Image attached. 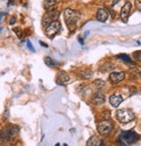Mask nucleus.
Instances as JSON below:
<instances>
[{
  "label": "nucleus",
  "instance_id": "f257e3e1",
  "mask_svg": "<svg viewBox=\"0 0 141 146\" xmlns=\"http://www.w3.org/2000/svg\"><path fill=\"white\" fill-rule=\"evenodd\" d=\"M64 17H65V21L68 30L71 33H73L77 28V24L79 19V12L68 8L64 11Z\"/></svg>",
  "mask_w": 141,
  "mask_h": 146
},
{
  "label": "nucleus",
  "instance_id": "f03ea898",
  "mask_svg": "<svg viewBox=\"0 0 141 146\" xmlns=\"http://www.w3.org/2000/svg\"><path fill=\"white\" fill-rule=\"evenodd\" d=\"M138 140V135L135 131H124L119 137V144L121 145H130L136 143Z\"/></svg>",
  "mask_w": 141,
  "mask_h": 146
},
{
  "label": "nucleus",
  "instance_id": "7ed1b4c3",
  "mask_svg": "<svg viewBox=\"0 0 141 146\" xmlns=\"http://www.w3.org/2000/svg\"><path fill=\"white\" fill-rule=\"evenodd\" d=\"M117 119L121 123H131L135 119V114L129 109H122L119 110L116 113Z\"/></svg>",
  "mask_w": 141,
  "mask_h": 146
},
{
  "label": "nucleus",
  "instance_id": "20e7f679",
  "mask_svg": "<svg viewBox=\"0 0 141 146\" xmlns=\"http://www.w3.org/2000/svg\"><path fill=\"white\" fill-rule=\"evenodd\" d=\"M60 28H61V23L58 20H55L49 24L45 27V35L50 39H52L58 33Z\"/></svg>",
  "mask_w": 141,
  "mask_h": 146
},
{
  "label": "nucleus",
  "instance_id": "39448f33",
  "mask_svg": "<svg viewBox=\"0 0 141 146\" xmlns=\"http://www.w3.org/2000/svg\"><path fill=\"white\" fill-rule=\"evenodd\" d=\"M58 18V11L57 10H50L44 15L42 19V25L45 27H46L49 24L57 20Z\"/></svg>",
  "mask_w": 141,
  "mask_h": 146
},
{
  "label": "nucleus",
  "instance_id": "423d86ee",
  "mask_svg": "<svg viewBox=\"0 0 141 146\" xmlns=\"http://www.w3.org/2000/svg\"><path fill=\"white\" fill-rule=\"evenodd\" d=\"M112 123L109 120H104L98 124V131L100 135H107L112 129Z\"/></svg>",
  "mask_w": 141,
  "mask_h": 146
},
{
  "label": "nucleus",
  "instance_id": "0eeeda50",
  "mask_svg": "<svg viewBox=\"0 0 141 146\" xmlns=\"http://www.w3.org/2000/svg\"><path fill=\"white\" fill-rule=\"evenodd\" d=\"M55 82L58 85H60V86H66L69 82H70V75L68 74L67 72L66 71H60L57 77H56V80Z\"/></svg>",
  "mask_w": 141,
  "mask_h": 146
},
{
  "label": "nucleus",
  "instance_id": "6e6552de",
  "mask_svg": "<svg viewBox=\"0 0 141 146\" xmlns=\"http://www.w3.org/2000/svg\"><path fill=\"white\" fill-rule=\"evenodd\" d=\"M131 10H132V4L131 2H126L122 9H121V11H120V18L122 19V21L124 23H127L128 21V19H129V15L131 13Z\"/></svg>",
  "mask_w": 141,
  "mask_h": 146
},
{
  "label": "nucleus",
  "instance_id": "1a4fd4ad",
  "mask_svg": "<svg viewBox=\"0 0 141 146\" xmlns=\"http://www.w3.org/2000/svg\"><path fill=\"white\" fill-rule=\"evenodd\" d=\"M125 79L124 72H112L109 75V80L112 84H118Z\"/></svg>",
  "mask_w": 141,
  "mask_h": 146
},
{
  "label": "nucleus",
  "instance_id": "9d476101",
  "mask_svg": "<svg viewBox=\"0 0 141 146\" xmlns=\"http://www.w3.org/2000/svg\"><path fill=\"white\" fill-rule=\"evenodd\" d=\"M106 102L105 95L102 93V91H97L92 96V102L95 105H102Z\"/></svg>",
  "mask_w": 141,
  "mask_h": 146
},
{
  "label": "nucleus",
  "instance_id": "9b49d317",
  "mask_svg": "<svg viewBox=\"0 0 141 146\" xmlns=\"http://www.w3.org/2000/svg\"><path fill=\"white\" fill-rule=\"evenodd\" d=\"M92 75H93V72L89 68H82L77 72V76L83 80L91 79Z\"/></svg>",
  "mask_w": 141,
  "mask_h": 146
},
{
  "label": "nucleus",
  "instance_id": "f8f14e48",
  "mask_svg": "<svg viewBox=\"0 0 141 146\" xmlns=\"http://www.w3.org/2000/svg\"><path fill=\"white\" fill-rule=\"evenodd\" d=\"M109 101H110V103H111V105L112 106V107L118 108L119 106L122 103V102L124 101V99H123V97L120 95L114 94V95H112V96H110Z\"/></svg>",
  "mask_w": 141,
  "mask_h": 146
},
{
  "label": "nucleus",
  "instance_id": "ddd939ff",
  "mask_svg": "<svg viewBox=\"0 0 141 146\" xmlns=\"http://www.w3.org/2000/svg\"><path fill=\"white\" fill-rule=\"evenodd\" d=\"M109 18V13L105 8H101L97 12V19L99 22H106Z\"/></svg>",
  "mask_w": 141,
  "mask_h": 146
},
{
  "label": "nucleus",
  "instance_id": "4468645a",
  "mask_svg": "<svg viewBox=\"0 0 141 146\" xmlns=\"http://www.w3.org/2000/svg\"><path fill=\"white\" fill-rule=\"evenodd\" d=\"M11 140V137L10 135V132L8 130V129L3 128L0 131V141L2 143H8Z\"/></svg>",
  "mask_w": 141,
  "mask_h": 146
},
{
  "label": "nucleus",
  "instance_id": "2eb2a0df",
  "mask_svg": "<svg viewBox=\"0 0 141 146\" xmlns=\"http://www.w3.org/2000/svg\"><path fill=\"white\" fill-rule=\"evenodd\" d=\"M10 132V135L11 137V139L14 138V137H17L18 133H19V127L15 125V124H9L7 127H6Z\"/></svg>",
  "mask_w": 141,
  "mask_h": 146
},
{
  "label": "nucleus",
  "instance_id": "dca6fc26",
  "mask_svg": "<svg viewBox=\"0 0 141 146\" xmlns=\"http://www.w3.org/2000/svg\"><path fill=\"white\" fill-rule=\"evenodd\" d=\"M104 141L99 140L97 136H92L86 142V145L89 146H98V145H104Z\"/></svg>",
  "mask_w": 141,
  "mask_h": 146
},
{
  "label": "nucleus",
  "instance_id": "f3484780",
  "mask_svg": "<svg viewBox=\"0 0 141 146\" xmlns=\"http://www.w3.org/2000/svg\"><path fill=\"white\" fill-rule=\"evenodd\" d=\"M115 68V65L112 62H106L99 68V71L103 73H108Z\"/></svg>",
  "mask_w": 141,
  "mask_h": 146
},
{
  "label": "nucleus",
  "instance_id": "a211bd4d",
  "mask_svg": "<svg viewBox=\"0 0 141 146\" xmlns=\"http://www.w3.org/2000/svg\"><path fill=\"white\" fill-rule=\"evenodd\" d=\"M93 86L96 88L97 91H102L106 87V82L101 79H98L93 82Z\"/></svg>",
  "mask_w": 141,
  "mask_h": 146
},
{
  "label": "nucleus",
  "instance_id": "6ab92c4d",
  "mask_svg": "<svg viewBox=\"0 0 141 146\" xmlns=\"http://www.w3.org/2000/svg\"><path fill=\"white\" fill-rule=\"evenodd\" d=\"M45 62L50 68H54V67H56V66H58L59 64L58 61H56L55 60H52V58H50V57H46L45 59Z\"/></svg>",
  "mask_w": 141,
  "mask_h": 146
},
{
  "label": "nucleus",
  "instance_id": "aec40b11",
  "mask_svg": "<svg viewBox=\"0 0 141 146\" xmlns=\"http://www.w3.org/2000/svg\"><path fill=\"white\" fill-rule=\"evenodd\" d=\"M117 58H118L119 60H123V61L126 62V63H129V64H131V65H134V62H132V61L131 60L130 57L128 56L127 54H121L117 55Z\"/></svg>",
  "mask_w": 141,
  "mask_h": 146
},
{
  "label": "nucleus",
  "instance_id": "412c9836",
  "mask_svg": "<svg viewBox=\"0 0 141 146\" xmlns=\"http://www.w3.org/2000/svg\"><path fill=\"white\" fill-rule=\"evenodd\" d=\"M130 74H131V76L133 78V79H139V77H140V71H139V69L138 68H131L130 69Z\"/></svg>",
  "mask_w": 141,
  "mask_h": 146
},
{
  "label": "nucleus",
  "instance_id": "4be33fe9",
  "mask_svg": "<svg viewBox=\"0 0 141 146\" xmlns=\"http://www.w3.org/2000/svg\"><path fill=\"white\" fill-rule=\"evenodd\" d=\"M56 2H57V0H45V3H44L45 4V7L46 9H48L50 7L53 6L56 4Z\"/></svg>",
  "mask_w": 141,
  "mask_h": 146
},
{
  "label": "nucleus",
  "instance_id": "5701e85b",
  "mask_svg": "<svg viewBox=\"0 0 141 146\" xmlns=\"http://www.w3.org/2000/svg\"><path fill=\"white\" fill-rule=\"evenodd\" d=\"M13 32L17 34V36H18L19 38H22V33H23V32H22V30H21L19 27H15V28H13Z\"/></svg>",
  "mask_w": 141,
  "mask_h": 146
},
{
  "label": "nucleus",
  "instance_id": "b1692460",
  "mask_svg": "<svg viewBox=\"0 0 141 146\" xmlns=\"http://www.w3.org/2000/svg\"><path fill=\"white\" fill-rule=\"evenodd\" d=\"M133 57H134V59L137 60L138 61H140V59H141V52H140V51L134 52H133Z\"/></svg>",
  "mask_w": 141,
  "mask_h": 146
},
{
  "label": "nucleus",
  "instance_id": "393cba45",
  "mask_svg": "<svg viewBox=\"0 0 141 146\" xmlns=\"http://www.w3.org/2000/svg\"><path fill=\"white\" fill-rule=\"evenodd\" d=\"M27 47L31 50V51H32V52H35V49H34V47H33V46L31 45V43L30 42V40H27Z\"/></svg>",
  "mask_w": 141,
  "mask_h": 146
},
{
  "label": "nucleus",
  "instance_id": "a878e982",
  "mask_svg": "<svg viewBox=\"0 0 141 146\" xmlns=\"http://www.w3.org/2000/svg\"><path fill=\"white\" fill-rule=\"evenodd\" d=\"M135 5H136V7L138 6V11H140L141 10V7H140V0H136V1H135Z\"/></svg>",
  "mask_w": 141,
  "mask_h": 146
},
{
  "label": "nucleus",
  "instance_id": "bb28decb",
  "mask_svg": "<svg viewBox=\"0 0 141 146\" xmlns=\"http://www.w3.org/2000/svg\"><path fill=\"white\" fill-rule=\"evenodd\" d=\"M15 22H16V19L14 17H12L11 19H10V25H14Z\"/></svg>",
  "mask_w": 141,
  "mask_h": 146
},
{
  "label": "nucleus",
  "instance_id": "cd10ccee",
  "mask_svg": "<svg viewBox=\"0 0 141 146\" xmlns=\"http://www.w3.org/2000/svg\"><path fill=\"white\" fill-rule=\"evenodd\" d=\"M4 15H5V13H4V12H0V22L2 21V19H3V17H4Z\"/></svg>",
  "mask_w": 141,
  "mask_h": 146
},
{
  "label": "nucleus",
  "instance_id": "c85d7f7f",
  "mask_svg": "<svg viewBox=\"0 0 141 146\" xmlns=\"http://www.w3.org/2000/svg\"><path fill=\"white\" fill-rule=\"evenodd\" d=\"M39 43L42 45V46H44V47H48V45H47V44H45V43H44L43 41H39Z\"/></svg>",
  "mask_w": 141,
  "mask_h": 146
},
{
  "label": "nucleus",
  "instance_id": "c756f323",
  "mask_svg": "<svg viewBox=\"0 0 141 146\" xmlns=\"http://www.w3.org/2000/svg\"><path fill=\"white\" fill-rule=\"evenodd\" d=\"M79 42H80V43H81L82 45L84 44V42H83V40H82V39H80V38H79Z\"/></svg>",
  "mask_w": 141,
  "mask_h": 146
},
{
  "label": "nucleus",
  "instance_id": "7c9ffc66",
  "mask_svg": "<svg viewBox=\"0 0 141 146\" xmlns=\"http://www.w3.org/2000/svg\"><path fill=\"white\" fill-rule=\"evenodd\" d=\"M12 2V0H9V4H10Z\"/></svg>",
  "mask_w": 141,
  "mask_h": 146
}]
</instances>
